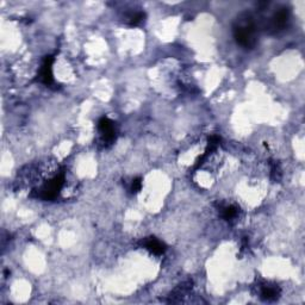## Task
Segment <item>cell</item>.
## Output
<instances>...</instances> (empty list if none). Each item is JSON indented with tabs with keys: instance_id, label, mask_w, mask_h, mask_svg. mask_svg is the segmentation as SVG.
Instances as JSON below:
<instances>
[{
	"instance_id": "obj_10",
	"label": "cell",
	"mask_w": 305,
	"mask_h": 305,
	"mask_svg": "<svg viewBox=\"0 0 305 305\" xmlns=\"http://www.w3.org/2000/svg\"><path fill=\"white\" fill-rule=\"evenodd\" d=\"M141 188H142V179L141 178L134 179L133 182H131V187H130L131 192H133V193H137V192L141 191Z\"/></svg>"
},
{
	"instance_id": "obj_1",
	"label": "cell",
	"mask_w": 305,
	"mask_h": 305,
	"mask_svg": "<svg viewBox=\"0 0 305 305\" xmlns=\"http://www.w3.org/2000/svg\"><path fill=\"white\" fill-rule=\"evenodd\" d=\"M245 17L239 18L236 24L234 25V37L241 47L246 49H253L256 44V23L253 17L248 14L243 15Z\"/></svg>"
},
{
	"instance_id": "obj_4",
	"label": "cell",
	"mask_w": 305,
	"mask_h": 305,
	"mask_svg": "<svg viewBox=\"0 0 305 305\" xmlns=\"http://www.w3.org/2000/svg\"><path fill=\"white\" fill-rule=\"evenodd\" d=\"M98 129L105 144H112L116 140V129L114 122L107 117H103L98 122Z\"/></svg>"
},
{
	"instance_id": "obj_3",
	"label": "cell",
	"mask_w": 305,
	"mask_h": 305,
	"mask_svg": "<svg viewBox=\"0 0 305 305\" xmlns=\"http://www.w3.org/2000/svg\"><path fill=\"white\" fill-rule=\"evenodd\" d=\"M288 18H290V12L287 9H280L272 16V18L269 19L267 29L272 30V33H278L286 27Z\"/></svg>"
},
{
	"instance_id": "obj_5",
	"label": "cell",
	"mask_w": 305,
	"mask_h": 305,
	"mask_svg": "<svg viewBox=\"0 0 305 305\" xmlns=\"http://www.w3.org/2000/svg\"><path fill=\"white\" fill-rule=\"evenodd\" d=\"M53 63H54V57L53 56H46V59L43 61V65L41 67L40 79L41 82H43L44 85L51 86L54 83V76H53Z\"/></svg>"
},
{
	"instance_id": "obj_9",
	"label": "cell",
	"mask_w": 305,
	"mask_h": 305,
	"mask_svg": "<svg viewBox=\"0 0 305 305\" xmlns=\"http://www.w3.org/2000/svg\"><path fill=\"white\" fill-rule=\"evenodd\" d=\"M144 18H146V14L144 12H137V14H135L134 16H131L129 19V24L131 27H137V25H140L142 22L144 21Z\"/></svg>"
},
{
	"instance_id": "obj_7",
	"label": "cell",
	"mask_w": 305,
	"mask_h": 305,
	"mask_svg": "<svg viewBox=\"0 0 305 305\" xmlns=\"http://www.w3.org/2000/svg\"><path fill=\"white\" fill-rule=\"evenodd\" d=\"M279 294H280V290L277 285H264L260 291V297L265 301H274L278 299Z\"/></svg>"
},
{
	"instance_id": "obj_8",
	"label": "cell",
	"mask_w": 305,
	"mask_h": 305,
	"mask_svg": "<svg viewBox=\"0 0 305 305\" xmlns=\"http://www.w3.org/2000/svg\"><path fill=\"white\" fill-rule=\"evenodd\" d=\"M237 215H239V208L235 205H229V207H224L222 209V217L228 222L235 220Z\"/></svg>"
},
{
	"instance_id": "obj_2",
	"label": "cell",
	"mask_w": 305,
	"mask_h": 305,
	"mask_svg": "<svg viewBox=\"0 0 305 305\" xmlns=\"http://www.w3.org/2000/svg\"><path fill=\"white\" fill-rule=\"evenodd\" d=\"M63 185H65V172H60L59 174L43 185V187L40 190L38 197L43 199V200H54L60 194V191L62 190Z\"/></svg>"
},
{
	"instance_id": "obj_6",
	"label": "cell",
	"mask_w": 305,
	"mask_h": 305,
	"mask_svg": "<svg viewBox=\"0 0 305 305\" xmlns=\"http://www.w3.org/2000/svg\"><path fill=\"white\" fill-rule=\"evenodd\" d=\"M143 246L146 247V249H148L150 253L155 255H161L166 252V245L160 240H157L156 237H147L143 241Z\"/></svg>"
}]
</instances>
